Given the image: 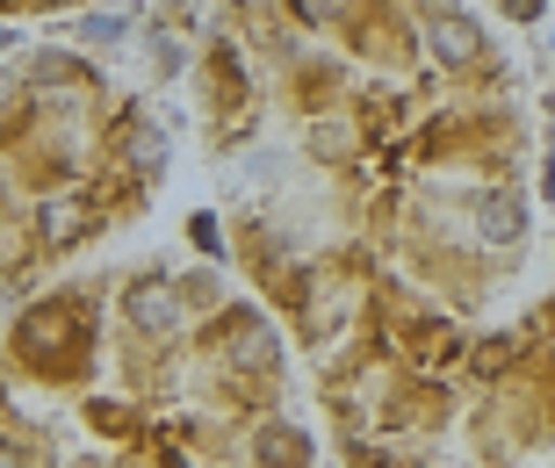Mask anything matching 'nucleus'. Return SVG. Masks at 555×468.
<instances>
[{
  "label": "nucleus",
  "instance_id": "nucleus-1",
  "mask_svg": "<svg viewBox=\"0 0 555 468\" xmlns=\"http://www.w3.org/2000/svg\"><path fill=\"white\" fill-rule=\"evenodd\" d=\"M476 231L491 245H513L519 231H527V209H519L513 187H483V195H476Z\"/></svg>",
  "mask_w": 555,
  "mask_h": 468
},
{
  "label": "nucleus",
  "instance_id": "nucleus-2",
  "mask_svg": "<svg viewBox=\"0 0 555 468\" xmlns=\"http://www.w3.org/2000/svg\"><path fill=\"white\" fill-rule=\"evenodd\" d=\"M433 51H440L448 65H462V58H476V51H483V37H476L469 15H433Z\"/></svg>",
  "mask_w": 555,
  "mask_h": 468
},
{
  "label": "nucleus",
  "instance_id": "nucleus-3",
  "mask_svg": "<svg viewBox=\"0 0 555 468\" xmlns=\"http://www.w3.org/2000/svg\"><path fill=\"white\" fill-rule=\"evenodd\" d=\"M130 325H144V332H166L173 325V296H166L159 282H144V288H130Z\"/></svg>",
  "mask_w": 555,
  "mask_h": 468
},
{
  "label": "nucleus",
  "instance_id": "nucleus-4",
  "mask_svg": "<svg viewBox=\"0 0 555 468\" xmlns=\"http://www.w3.org/2000/svg\"><path fill=\"white\" fill-rule=\"evenodd\" d=\"M0 468H15V461H8V454H0Z\"/></svg>",
  "mask_w": 555,
  "mask_h": 468
}]
</instances>
